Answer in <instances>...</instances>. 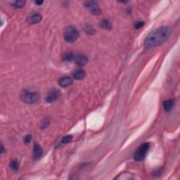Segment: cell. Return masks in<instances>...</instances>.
<instances>
[{"instance_id": "obj_1", "label": "cell", "mask_w": 180, "mask_h": 180, "mask_svg": "<svg viewBox=\"0 0 180 180\" xmlns=\"http://www.w3.org/2000/svg\"><path fill=\"white\" fill-rule=\"evenodd\" d=\"M171 30L168 27L156 28L151 32L145 39V48L149 49L160 46L169 38Z\"/></svg>"}, {"instance_id": "obj_2", "label": "cell", "mask_w": 180, "mask_h": 180, "mask_svg": "<svg viewBox=\"0 0 180 180\" xmlns=\"http://www.w3.org/2000/svg\"><path fill=\"white\" fill-rule=\"evenodd\" d=\"M21 100L26 104H33L36 103L39 98V95L37 92H32V91L24 90L21 94Z\"/></svg>"}, {"instance_id": "obj_3", "label": "cell", "mask_w": 180, "mask_h": 180, "mask_svg": "<svg viewBox=\"0 0 180 180\" xmlns=\"http://www.w3.org/2000/svg\"><path fill=\"white\" fill-rule=\"evenodd\" d=\"M150 149V144L146 142L144 143L138 148L134 153V158L136 161H141L144 159Z\"/></svg>"}, {"instance_id": "obj_4", "label": "cell", "mask_w": 180, "mask_h": 180, "mask_svg": "<svg viewBox=\"0 0 180 180\" xmlns=\"http://www.w3.org/2000/svg\"><path fill=\"white\" fill-rule=\"evenodd\" d=\"M79 32L73 26H69L64 32V38L68 42H73L79 37Z\"/></svg>"}, {"instance_id": "obj_5", "label": "cell", "mask_w": 180, "mask_h": 180, "mask_svg": "<svg viewBox=\"0 0 180 180\" xmlns=\"http://www.w3.org/2000/svg\"><path fill=\"white\" fill-rule=\"evenodd\" d=\"M61 96V93L59 90L52 89L48 93L46 97V101L47 103H53L54 101H57Z\"/></svg>"}, {"instance_id": "obj_6", "label": "cell", "mask_w": 180, "mask_h": 180, "mask_svg": "<svg viewBox=\"0 0 180 180\" xmlns=\"http://www.w3.org/2000/svg\"><path fill=\"white\" fill-rule=\"evenodd\" d=\"M85 6L93 14L99 15L101 13V9L98 6L97 3L95 2V1H87L85 2Z\"/></svg>"}, {"instance_id": "obj_7", "label": "cell", "mask_w": 180, "mask_h": 180, "mask_svg": "<svg viewBox=\"0 0 180 180\" xmlns=\"http://www.w3.org/2000/svg\"><path fill=\"white\" fill-rule=\"evenodd\" d=\"M75 62L78 66H84L88 62V59L87 58V56H84L83 54H78L76 56H75L74 58Z\"/></svg>"}, {"instance_id": "obj_8", "label": "cell", "mask_w": 180, "mask_h": 180, "mask_svg": "<svg viewBox=\"0 0 180 180\" xmlns=\"http://www.w3.org/2000/svg\"><path fill=\"white\" fill-rule=\"evenodd\" d=\"M58 82H59V85L62 87H67L73 84V80L70 77H62V78H59Z\"/></svg>"}, {"instance_id": "obj_9", "label": "cell", "mask_w": 180, "mask_h": 180, "mask_svg": "<svg viewBox=\"0 0 180 180\" xmlns=\"http://www.w3.org/2000/svg\"><path fill=\"white\" fill-rule=\"evenodd\" d=\"M43 150L39 144H35L33 148V158L35 160L39 159L42 156Z\"/></svg>"}, {"instance_id": "obj_10", "label": "cell", "mask_w": 180, "mask_h": 180, "mask_svg": "<svg viewBox=\"0 0 180 180\" xmlns=\"http://www.w3.org/2000/svg\"><path fill=\"white\" fill-rule=\"evenodd\" d=\"M42 19V15L39 14H33V16H30L29 18H28V22L30 23V24H35V23L40 22Z\"/></svg>"}, {"instance_id": "obj_11", "label": "cell", "mask_w": 180, "mask_h": 180, "mask_svg": "<svg viewBox=\"0 0 180 180\" xmlns=\"http://www.w3.org/2000/svg\"><path fill=\"white\" fill-rule=\"evenodd\" d=\"M86 75V73L82 69L76 70L74 73H73V78L75 80H82L84 78Z\"/></svg>"}, {"instance_id": "obj_12", "label": "cell", "mask_w": 180, "mask_h": 180, "mask_svg": "<svg viewBox=\"0 0 180 180\" xmlns=\"http://www.w3.org/2000/svg\"><path fill=\"white\" fill-rule=\"evenodd\" d=\"M173 106H174V101L172 99L167 100L163 103V107H164L165 110L166 111H170L172 109Z\"/></svg>"}, {"instance_id": "obj_13", "label": "cell", "mask_w": 180, "mask_h": 180, "mask_svg": "<svg viewBox=\"0 0 180 180\" xmlns=\"http://www.w3.org/2000/svg\"><path fill=\"white\" fill-rule=\"evenodd\" d=\"M100 26H101V28H104L105 30H111V28H112V26H111V23L109 22V21H108V20L106 19L103 20L101 22Z\"/></svg>"}, {"instance_id": "obj_14", "label": "cell", "mask_w": 180, "mask_h": 180, "mask_svg": "<svg viewBox=\"0 0 180 180\" xmlns=\"http://www.w3.org/2000/svg\"><path fill=\"white\" fill-rule=\"evenodd\" d=\"M26 3V1L19 0V1H15V2L14 3V4H13V6L16 8V9H21V8H23V6H25Z\"/></svg>"}, {"instance_id": "obj_15", "label": "cell", "mask_w": 180, "mask_h": 180, "mask_svg": "<svg viewBox=\"0 0 180 180\" xmlns=\"http://www.w3.org/2000/svg\"><path fill=\"white\" fill-rule=\"evenodd\" d=\"M75 55L71 54V53H66L63 56V59L65 61H72L74 60Z\"/></svg>"}, {"instance_id": "obj_16", "label": "cell", "mask_w": 180, "mask_h": 180, "mask_svg": "<svg viewBox=\"0 0 180 180\" xmlns=\"http://www.w3.org/2000/svg\"><path fill=\"white\" fill-rule=\"evenodd\" d=\"M10 167H11V168L13 170L17 171L18 168H19V164H18V162L16 160H14L10 163Z\"/></svg>"}, {"instance_id": "obj_17", "label": "cell", "mask_w": 180, "mask_h": 180, "mask_svg": "<svg viewBox=\"0 0 180 180\" xmlns=\"http://www.w3.org/2000/svg\"><path fill=\"white\" fill-rule=\"evenodd\" d=\"M73 136L72 135H66V136H63L61 139V143L62 144H68V143L71 142V141H72Z\"/></svg>"}, {"instance_id": "obj_18", "label": "cell", "mask_w": 180, "mask_h": 180, "mask_svg": "<svg viewBox=\"0 0 180 180\" xmlns=\"http://www.w3.org/2000/svg\"><path fill=\"white\" fill-rule=\"evenodd\" d=\"M144 26V21H137L134 23V26L136 29H139V28H142Z\"/></svg>"}, {"instance_id": "obj_19", "label": "cell", "mask_w": 180, "mask_h": 180, "mask_svg": "<svg viewBox=\"0 0 180 180\" xmlns=\"http://www.w3.org/2000/svg\"><path fill=\"white\" fill-rule=\"evenodd\" d=\"M32 139V135L31 134H27L24 138V143L25 144H29L30 142Z\"/></svg>"}, {"instance_id": "obj_20", "label": "cell", "mask_w": 180, "mask_h": 180, "mask_svg": "<svg viewBox=\"0 0 180 180\" xmlns=\"http://www.w3.org/2000/svg\"><path fill=\"white\" fill-rule=\"evenodd\" d=\"M49 120H44V122L41 124V127L42 128V129H44V128L47 127L49 126Z\"/></svg>"}, {"instance_id": "obj_21", "label": "cell", "mask_w": 180, "mask_h": 180, "mask_svg": "<svg viewBox=\"0 0 180 180\" xmlns=\"http://www.w3.org/2000/svg\"><path fill=\"white\" fill-rule=\"evenodd\" d=\"M35 3H36L37 4L39 5H39L42 4L43 3H44V1H35Z\"/></svg>"}]
</instances>
